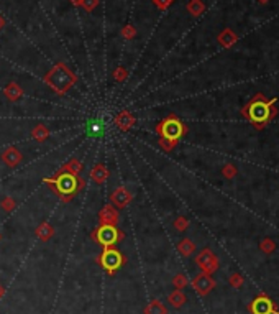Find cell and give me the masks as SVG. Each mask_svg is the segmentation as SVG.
<instances>
[{"mask_svg":"<svg viewBox=\"0 0 279 314\" xmlns=\"http://www.w3.org/2000/svg\"><path fill=\"white\" fill-rule=\"evenodd\" d=\"M278 102L276 97L268 99L264 94L258 92L250 101L241 107L240 114L253 123V127L258 130H263L269 122L278 115V110L274 104Z\"/></svg>","mask_w":279,"mask_h":314,"instance_id":"1","label":"cell"},{"mask_svg":"<svg viewBox=\"0 0 279 314\" xmlns=\"http://www.w3.org/2000/svg\"><path fill=\"white\" fill-rule=\"evenodd\" d=\"M77 76L74 74L64 63H56L44 76V82L55 90L56 94H66L68 90L76 84Z\"/></svg>","mask_w":279,"mask_h":314,"instance_id":"2","label":"cell"},{"mask_svg":"<svg viewBox=\"0 0 279 314\" xmlns=\"http://www.w3.org/2000/svg\"><path fill=\"white\" fill-rule=\"evenodd\" d=\"M44 183H46L53 191H56L59 194L62 202H71L74 194L79 191V176H74L68 171H62V169L55 178H46Z\"/></svg>","mask_w":279,"mask_h":314,"instance_id":"3","label":"cell"},{"mask_svg":"<svg viewBox=\"0 0 279 314\" xmlns=\"http://www.w3.org/2000/svg\"><path fill=\"white\" fill-rule=\"evenodd\" d=\"M156 132L160 134V138L177 143L179 140L187 134V127L181 122V119L176 117V115H169V117L163 119V120L158 123Z\"/></svg>","mask_w":279,"mask_h":314,"instance_id":"4","label":"cell"},{"mask_svg":"<svg viewBox=\"0 0 279 314\" xmlns=\"http://www.w3.org/2000/svg\"><path fill=\"white\" fill-rule=\"evenodd\" d=\"M97 263L109 275H115L117 271L127 263V258H125V255L118 249H115V247H105V249L102 250V254L97 257Z\"/></svg>","mask_w":279,"mask_h":314,"instance_id":"5","label":"cell"},{"mask_svg":"<svg viewBox=\"0 0 279 314\" xmlns=\"http://www.w3.org/2000/svg\"><path fill=\"white\" fill-rule=\"evenodd\" d=\"M90 237H92V240L101 243L103 249H105V247H114L115 243L122 242L125 239V232L117 229V225L101 224L92 234H90Z\"/></svg>","mask_w":279,"mask_h":314,"instance_id":"6","label":"cell"},{"mask_svg":"<svg viewBox=\"0 0 279 314\" xmlns=\"http://www.w3.org/2000/svg\"><path fill=\"white\" fill-rule=\"evenodd\" d=\"M195 265L201 268V271L207 275H214L219 270L220 262L217 258V255L214 254L210 249H204L199 252V255L195 257Z\"/></svg>","mask_w":279,"mask_h":314,"instance_id":"7","label":"cell"},{"mask_svg":"<svg viewBox=\"0 0 279 314\" xmlns=\"http://www.w3.org/2000/svg\"><path fill=\"white\" fill-rule=\"evenodd\" d=\"M276 309H278L276 303H274L266 293H260V295L248 304V311L251 314H274Z\"/></svg>","mask_w":279,"mask_h":314,"instance_id":"8","label":"cell"},{"mask_svg":"<svg viewBox=\"0 0 279 314\" xmlns=\"http://www.w3.org/2000/svg\"><path fill=\"white\" fill-rule=\"evenodd\" d=\"M192 288L199 296H207L215 288V280L212 278V275L201 271V273L192 278Z\"/></svg>","mask_w":279,"mask_h":314,"instance_id":"9","label":"cell"},{"mask_svg":"<svg viewBox=\"0 0 279 314\" xmlns=\"http://www.w3.org/2000/svg\"><path fill=\"white\" fill-rule=\"evenodd\" d=\"M132 199H133V193L127 188V186H120V188H117L110 196L112 204L118 209H123L125 206H128Z\"/></svg>","mask_w":279,"mask_h":314,"instance_id":"10","label":"cell"},{"mask_svg":"<svg viewBox=\"0 0 279 314\" xmlns=\"http://www.w3.org/2000/svg\"><path fill=\"white\" fill-rule=\"evenodd\" d=\"M118 219H120L118 210H117L112 204L103 206L102 210L99 212V221H101V224H112V225H115L117 222H118Z\"/></svg>","mask_w":279,"mask_h":314,"instance_id":"11","label":"cell"},{"mask_svg":"<svg viewBox=\"0 0 279 314\" xmlns=\"http://www.w3.org/2000/svg\"><path fill=\"white\" fill-rule=\"evenodd\" d=\"M2 160H3V163H5L7 166L15 168V166H18V164L22 163L23 155L20 153L18 148H15V147H8L7 150L2 153Z\"/></svg>","mask_w":279,"mask_h":314,"instance_id":"12","label":"cell"},{"mask_svg":"<svg viewBox=\"0 0 279 314\" xmlns=\"http://www.w3.org/2000/svg\"><path fill=\"white\" fill-rule=\"evenodd\" d=\"M135 122H136L135 115L130 114L128 110H123V112H120V114L115 117V125L118 127L120 130H123V132H128V130H130L132 127L135 125Z\"/></svg>","mask_w":279,"mask_h":314,"instance_id":"13","label":"cell"},{"mask_svg":"<svg viewBox=\"0 0 279 314\" xmlns=\"http://www.w3.org/2000/svg\"><path fill=\"white\" fill-rule=\"evenodd\" d=\"M217 41H219L220 46H223V48H232L233 45H235L236 41H238V35H236V33L233 31L232 28H223V30L219 33Z\"/></svg>","mask_w":279,"mask_h":314,"instance_id":"14","label":"cell"},{"mask_svg":"<svg viewBox=\"0 0 279 314\" xmlns=\"http://www.w3.org/2000/svg\"><path fill=\"white\" fill-rule=\"evenodd\" d=\"M109 176H110V171L103 163H97L92 169H90V179L95 181L97 184H103L109 179Z\"/></svg>","mask_w":279,"mask_h":314,"instance_id":"15","label":"cell"},{"mask_svg":"<svg viewBox=\"0 0 279 314\" xmlns=\"http://www.w3.org/2000/svg\"><path fill=\"white\" fill-rule=\"evenodd\" d=\"M3 94H5V97L10 102H16V101H20V99H22L23 89L20 88L16 82H10V84H8L5 89H3Z\"/></svg>","mask_w":279,"mask_h":314,"instance_id":"16","label":"cell"},{"mask_svg":"<svg viewBox=\"0 0 279 314\" xmlns=\"http://www.w3.org/2000/svg\"><path fill=\"white\" fill-rule=\"evenodd\" d=\"M168 303L174 309H179L187 303V296L182 293V290H174L173 293H169L168 295Z\"/></svg>","mask_w":279,"mask_h":314,"instance_id":"17","label":"cell"},{"mask_svg":"<svg viewBox=\"0 0 279 314\" xmlns=\"http://www.w3.org/2000/svg\"><path fill=\"white\" fill-rule=\"evenodd\" d=\"M35 234L41 242H48L49 239L55 235V229H53L51 224H48V222H41V224L36 227Z\"/></svg>","mask_w":279,"mask_h":314,"instance_id":"18","label":"cell"},{"mask_svg":"<svg viewBox=\"0 0 279 314\" xmlns=\"http://www.w3.org/2000/svg\"><path fill=\"white\" fill-rule=\"evenodd\" d=\"M49 135H51V132H49L48 127H46V125H43V123H40V125H36L35 129L31 130V137L35 138L38 143L46 142V140L49 138Z\"/></svg>","mask_w":279,"mask_h":314,"instance_id":"19","label":"cell"},{"mask_svg":"<svg viewBox=\"0 0 279 314\" xmlns=\"http://www.w3.org/2000/svg\"><path fill=\"white\" fill-rule=\"evenodd\" d=\"M177 250L179 254L182 255V257H191V255L195 252V243L191 240V239H182L181 242L177 243Z\"/></svg>","mask_w":279,"mask_h":314,"instance_id":"20","label":"cell"},{"mask_svg":"<svg viewBox=\"0 0 279 314\" xmlns=\"http://www.w3.org/2000/svg\"><path fill=\"white\" fill-rule=\"evenodd\" d=\"M145 314H168V308L164 306L161 301L158 299H153L151 303L148 304L147 308H145Z\"/></svg>","mask_w":279,"mask_h":314,"instance_id":"21","label":"cell"},{"mask_svg":"<svg viewBox=\"0 0 279 314\" xmlns=\"http://www.w3.org/2000/svg\"><path fill=\"white\" fill-rule=\"evenodd\" d=\"M204 10H206V3L202 0H189V3H187V12L192 16L202 15Z\"/></svg>","mask_w":279,"mask_h":314,"instance_id":"22","label":"cell"},{"mask_svg":"<svg viewBox=\"0 0 279 314\" xmlns=\"http://www.w3.org/2000/svg\"><path fill=\"white\" fill-rule=\"evenodd\" d=\"M82 169H84V164H82L79 160L73 158L68 164H64V168H62V171H68V173H71V175H74V176H81Z\"/></svg>","mask_w":279,"mask_h":314,"instance_id":"23","label":"cell"},{"mask_svg":"<svg viewBox=\"0 0 279 314\" xmlns=\"http://www.w3.org/2000/svg\"><path fill=\"white\" fill-rule=\"evenodd\" d=\"M260 250L266 255H271L276 250V242L273 240L271 237H263L260 242Z\"/></svg>","mask_w":279,"mask_h":314,"instance_id":"24","label":"cell"},{"mask_svg":"<svg viewBox=\"0 0 279 314\" xmlns=\"http://www.w3.org/2000/svg\"><path fill=\"white\" fill-rule=\"evenodd\" d=\"M228 284H230L232 288H235V290H240L245 284V276L241 273H232L228 276Z\"/></svg>","mask_w":279,"mask_h":314,"instance_id":"25","label":"cell"},{"mask_svg":"<svg viewBox=\"0 0 279 314\" xmlns=\"http://www.w3.org/2000/svg\"><path fill=\"white\" fill-rule=\"evenodd\" d=\"M222 175L223 178H227V179H233V178L238 175V168L232 163H227V164H223V168H222Z\"/></svg>","mask_w":279,"mask_h":314,"instance_id":"26","label":"cell"},{"mask_svg":"<svg viewBox=\"0 0 279 314\" xmlns=\"http://www.w3.org/2000/svg\"><path fill=\"white\" fill-rule=\"evenodd\" d=\"M187 276L184 273H177L176 276L173 278V286L176 288V290H184V288L187 286Z\"/></svg>","mask_w":279,"mask_h":314,"instance_id":"27","label":"cell"},{"mask_svg":"<svg viewBox=\"0 0 279 314\" xmlns=\"http://www.w3.org/2000/svg\"><path fill=\"white\" fill-rule=\"evenodd\" d=\"M0 206H2V209L5 210V212H12L15 208H16V202L14 197H10V196H5L2 201H0Z\"/></svg>","mask_w":279,"mask_h":314,"instance_id":"28","label":"cell"},{"mask_svg":"<svg viewBox=\"0 0 279 314\" xmlns=\"http://www.w3.org/2000/svg\"><path fill=\"white\" fill-rule=\"evenodd\" d=\"M187 227H189V219L184 216L176 217V221H174V229L179 230V232H184V230H187Z\"/></svg>","mask_w":279,"mask_h":314,"instance_id":"29","label":"cell"},{"mask_svg":"<svg viewBox=\"0 0 279 314\" xmlns=\"http://www.w3.org/2000/svg\"><path fill=\"white\" fill-rule=\"evenodd\" d=\"M127 77H128V73H127V69H125L123 66H120V68H117L114 71V79L117 82H123Z\"/></svg>","mask_w":279,"mask_h":314,"instance_id":"30","label":"cell"},{"mask_svg":"<svg viewBox=\"0 0 279 314\" xmlns=\"http://www.w3.org/2000/svg\"><path fill=\"white\" fill-rule=\"evenodd\" d=\"M135 35H136V30L132 27V25H127V27H123V28H122V36H123V38L132 40Z\"/></svg>","mask_w":279,"mask_h":314,"instance_id":"31","label":"cell"},{"mask_svg":"<svg viewBox=\"0 0 279 314\" xmlns=\"http://www.w3.org/2000/svg\"><path fill=\"white\" fill-rule=\"evenodd\" d=\"M81 5L84 7L87 12H92L94 8L99 7V0H82Z\"/></svg>","mask_w":279,"mask_h":314,"instance_id":"32","label":"cell"},{"mask_svg":"<svg viewBox=\"0 0 279 314\" xmlns=\"http://www.w3.org/2000/svg\"><path fill=\"white\" fill-rule=\"evenodd\" d=\"M160 145H161V148H163L164 151H171V150H174V148H176L177 143L169 142V140H164V138H160Z\"/></svg>","mask_w":279,"mask_h":314,"instance_id":"33","label":"cell"},{"mask_svg":"<svg viewBox=\"0 0 279 314\" xmlns=\"http://www.w3.org/2000/svg\"><path fill=\"white\" fill-rule=\"evenodd\" d=\"M173 2L174 0H153V3H155L160 10H166V8H168Z\"/></svg>","mask_w":279,"mask_h":314,"instance_id":"34","label":"cell"},{"mask_svg":"<svg viewBox=\"0 0 279 314\" xmlns=\"http://www.w3.org/2000/svg\"><path fill=\"white\" fill-rule=\"evenodd\" d=\"M90 130H92L90 134H95V135L101 134V125H99V123L95 122V123H92V129H90Z\"/></svg>","mask_w":279,"mask_h":314,"instance_id":"35","label":"cell"},{"mask_svg":"<svg viewBox=\"0 0 279 314\" xmlns=\"http://www.w3.org/2000/svg\"><path fill=\"white\" fill-rule=\"evenodd\" d=\"M3 295H5V288H3L2 284H0V299L3 298Z\"/></svg>","mask_w":279,"mask_h":314,"instance_id":"36","label":"cell"},{"mask_svg":"<svg viewBox=\"0 0 279 314\" xmlns=\"http://www.w3.org/2000/svg\"><path fill=\"white\" fill-rule=\"evenodd\" d=\"M71 2H73V5H77V7H81V2H82V0H71Z\"/></svg>","mask_w":279,"mask_h":314,"instance_id":"37","label":"cell"},{"mask_svg":"<svg viewBox=\"0 0 279 314\" xmlns=\"http://www.w3.org/2000/svg\"><path fill=\"white\" fill-rule=\"evenodd\" d=\"M258 2H260V3H261V5H264V3H268V2H269V0H258Z\"/></svg>","mask_w":279,"mask_h":314,"instance_id":"38","label":"cell"},{"mask_svg":"<svg viewBox=\"0 0 279 314\" xmlns=\"http://www.w3.org/2000/svg\"><path fill=\"white\" fill-rule=\"evenodd\" d=\"M3 25H5V22H3V18H2V16H0V28H2Z\"/></svg>","mask_w":279,"mask_h":314,"instance_id":"39","label":"cell"},{"mask_svg":"<svg viewBox=\"0 0 279 314\" xmlns=\"http://www.w3.org/2000/svg\"><path fill=\"white\" fill-rule=\"evenodd\" d=\"M274 314H279V309H276V311H274Z\"/></svg>","mask_w":279,"mask_h":314,"instance_id":"40","label":"cell"},{"mask_svg":"<svg viewBox=\"0 0 279 314\" xmlns=\"http://www.w3.org/2000/svg\"><path fill=\"white\" fill-rule=\"evenodd\" d=\"M0 240H2V232H0Z\"/></svg>","mask_w":279,"mask_h":314,"instance_id":"41","label":"cell"}]
</instances>
